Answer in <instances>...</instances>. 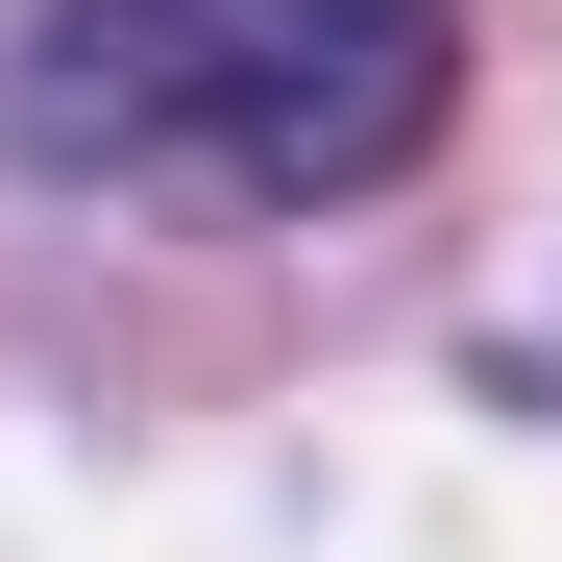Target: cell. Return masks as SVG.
Returning a JSON list of instances; mask_svg holds the SVG:
<instances>
[{"mask_svg": "<svg viewBox=\"0 0 562 562\" xmlns=\"http://www.w3.org/2000/svg\"><path fill=\"white\" fill-rule=\"evenodd\" d=\"M464 123V0H25L0 147L123 221H342Z\"/></svg>", "mask_w": 562, "mask_h": 562, "instance_id": "cell-1", "label": "cell"}]
</instances>
